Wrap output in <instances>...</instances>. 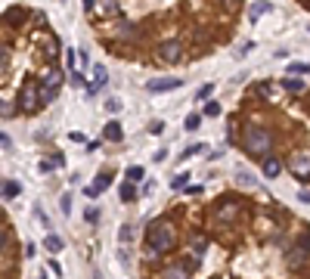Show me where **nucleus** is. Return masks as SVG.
Returning <instances> with one entry per match:
<instances>
[{"label":"nucleus","instance_id":"obj_9","mask_svg":"<svg viewBox=\"0 0 310 279\" xmlns=\"http://www.w3.org/2000/svg\"><path fill=\"white\" fill-rule=\"evenodd\" d=\"M180 87H183V78H155V81H149L152 93H168V90H180Z\"/></svg>","mask_w":310,"mask_h":279},{"label":"nucleus","instance_id":"obj_25","mask_svg":"<svg viewBox=\"0 0 310 279\" xmlns=\"http://www.w3.org/2000/svg\"><path fill=\"white\" fill-rule=\"evenodd\" d=\"M198 124H202V115H198V112L186 115V130H198Z\"/></svg>","mask_w":310,"mask_h":279},{"label":"nucleus","instance_id":"obj_33","mask_svg":"<svg viewBox=\"0 0 310 279\" xmlns=\"http://www.w3.org/2000/svg\"><path fill=\"white\" fill-rule=\"evenodd\" d=\"M0 112H4V118H10V115H13V112H16V106H13V103L7 100V103H4V109H0Z\"/></svg>","mask_w":310,"mask_h":279},{"label":"nucleus","instance_id":"obj_24","mask_svg":"<svg viewBox=\"0 0 310 279\" xmlns=\"http://www.w3.org/2000/svg\"><path fill=\"white\" fill-rule=\"evenodd\" d=\"M137 199V186L134 183H124L121 186V202H134Z\"/></svg>","mask_w":310,"mask_h":279},{"label":"nucleus","instance_id":"obj_28","mask_svg":"<svg viewBox=\"0 0 310 279\" xmlns=\"http://www.w3.org/2000/svg\"><path fill=\"white\" fill-rule=\"evenodd\" d=\"M202 112H205L208 118H217V115H221V106H217V103H205V109H202Z\"/></svg>","mask_w":310,"mask_h":279},{"label":"nucleus","instance_id":"obj_29","mask_svg":"<svg viewBox=\"0 0 310 279\" xmlns=\"http://www.w3.org/2000/svg\"><path fill=\"white\" fill-rule=\"evenodd\" d=\"M198 152H205V146H202V143H195V146H186V149H183V158H189V155H198Z\"/></svg>","mask_w":310,"mask_h":279},{"label":"nucleus","instance_id":"obj_18","mask_svg":"<svg viewBox=\"0 0 310 279\" xmlns=\"http://www.w3.org/2000/svg\"><path fill=\"white\" fill-rule=\"evenodd\" d=\"M106 186H109V174H99L93 186H87V196H90V199H96V196H99V193L106 190Z\"/></svg>","mask_w":310,"mask_h":279},{"label":"nucleus","instance_id":"obj_11","mask_svg":"<svg viewBox=\"0 0 310 279\" xmlns=\"http://www.w3.org/2000/svg\"><path fill=\"white\" fill-rule=\"evenodd\" d=\"M161 279H189V267L186 264H171V267H165L158 273Z\"/></svg>","mask_w":310,"mask_h":279},{"label":"nucleus","instance_id":"obj_4","mask_svg":"<svg viewBox=\"0 0 310 279\" xmlns=\"http://www.w3.org/2000/svg\"><path fill=\"white\" fill-rule=\"evenodd\" d=\"M307 260H310V236H301V239L295 242V248L285 254V267H288V270H301Z\"/></svg>","mask_w":310,"mask_h":279},{"label":"nucleus","instance_id":"obj_1","mask_svg":"<svg viewBox=\"0 0 310 279\" xmlns=\"http://www.w3.org/2000/svg\"><path fill=\"white\" fill-rule=\"evenodd\" d=\"M174 245H177V230L168 220H152L149 233H146V254L149 257L168 254V251H174Z\"/></svg>","mask_w":310,"mask_h":279},{"label":"nucleus","instance_id":"obj_32","mask_svg":"<svg viewBox=\"0 0 310 279\" xmlns=\"http://www.w3.org/2000/svg\"><path fill=\"white\" fill-rule=\"evenodd\" d=\"M186 177H189V174H174L171 186H174V190H180V186H186Z\"/></svg>","mask_w":310,"mask_h":279},{"label":"nucleus","instance_id":"obj_22","mask_svg":"<svg viewBox=\"0 0 310 279\" xmlns=\"http://www.w3.org/2000/svg\"><path fill=\"white\" fill-rule=\"evenodd\" d=\"M127 183H140L143 177H146V167H140V164H134V167H127Z\"/></svg>","mask_w":310,"mask_h":279},{"label":"nucleus","instance_id":"obj_19","mask_svg":"<svg viewBox=\"0 0 310 279\" xmlns=\"http://www.w3.org/2000/svg\"><path fill=\"white\" fill-rule=\"evenodd\" d=\"M44 248H47L50 254H59V251H62V239H59V236H53V233H50V236L44 239Z\"/></svg>","mask_w":310,"mask_h":279},{"label":"nucleus","instance_id":"obj_27","mask_svg":"<svg viewBox=\"0 0 310 279\" xmlns=\"http://www.w3.org/2000/svg\"><path fill=\"white\" fill-rule=\"evenodd\" d=\"M304 71H310L307 62H291V65H288V74H304Z\"/></svg>","mask_w":310,"mask_h":279},{"label":"nucleus","instance_id":"obj_8","mask_svg":"<svg viewBox=\"0 0 310 279\" xmlns=\"http://www.w3.org/2000/svg\"><path fill=\"white\" fill-rule=\"evenodd\" d=\"M180 53H183L180 41H165V44H158V59H161V62H177Z\"/></svg>","mask_w":310,"mask_h":279},{"label":"nucleus","instance_id":"obj_16","mask_svg":"<svg viewBox=\"0 0 310 279\" xmlns=\"http://www.w3.org/2000/svg\"><path fill=\"white\" fill-rule=\"evenodd\" d=\"M44 56H47V59H56V56H59V41L53 34H44Z\"/></svg>","mask_w":310,"mask_h":279},{"label":"nucleus","instance_id":"obj_7","mask_svg":"<svg viewBox=\"0 0 310 279\" xmlns=\"http://www.w3.org/2000/svg\"><path fill=\"white\" fill-rule=\"evenodd\" d=\"M236 214H239V202H224V205H217L214 208V220L217 223H230V220H236Z\"/></svg>","mask_w":310,"mask_h":279},{"label":"nucleus","instance_id":"obj_35","mask_svg":"<svg viewBox=\"0 0 310 279\" xmlns=\"http://www.w3.org/2000/svg\"><path fill=\"white\" fill-rule=\"evenodd\" d=\"M84 217H87V220H90V223H93V220H96V217H99V211H96V208H90V211H87V214H84Z\"/></svg>","mask_w":310,"mask_h":279},{"label":"nucleus","instance_id":"obj_20","mask_svg":"<svg viewBox=\"0 0 310 279\" xmlns=\"http://www.w3.org/2000/svg\"><path fill=\"white\" fill-rule=\"evenodd\" d=\"M19 193H22V186L16 183V180H7V183H4V199H7V202H13Z\"/></svg>","mask_w":310,"mask_h":279},{"label":"nucleus","instance_id":"obj_17","mask_svg":"<svg viewBox=\"0 0 310 279\" xmlns=\"http://www.w3.org/2000/svg\"><path fill=\"white\" fill-rule=\"evenodd\" d=\"M261 167H264V177H279V171H282V161L270 155V158H264V164H261Z\"/></svg>","mask_w":310,"mask_h":279},{"label":"nucleus","instance_id":"obj_6","mask_svg":"<svg viewBox=\"0 0 310 279\" xmlns=\"http://www.w3.org/2000/svg\"><path fill=\"white\" fill-rule=\"evenodd\" d=\"M84 13H90V16H121V7L118 4H99V0H87L84 4Z\"/></svg>","mask_w":310,"mask_h":279},{"label":"nucleus","instance_id":"obj_36","mask_svg":"<svg viewBox=\"0 0 310 279\" xmlns=\"http://www.w3.org/2000/svg\"><path fill=\"white\" fill-rule=\"evenodd\" d=\"M298 199H301V202H307V205H310V190H301V193H298Z\"/></svg>","mask_w":310,"mask_h":279},{"label":"nucleus","instance_id":"obj_15","mask_svg":"<svg viewBox=\"0 0 310 279\" xmlns=\"http://www.w3.org/2000/svg\"><path fill=\"white\" fill-rule=\"evenodd\" d=\"M134 34H137V31H134V25H131V22H118V25H115V31H112L115 41H131Z\"/></svg>","mask_w":310,"mask_h":279},{"label":"nucleus","instance_id":"obj_2","mask_svg":"<svg viewBox=\"0 0 310 279\" xmlns=\"http://www.w3.org/2000/svg\"><path fill=\"white\" fill-rule=\"evenodd\" d=\"M242 146H245V152H251L254 158H270V149H273V137H270V130L267 127H258V124H248L242 130Z\"/></svg>","mask_w":310,"mask_h":279},{"label":"nucleus","instance_id":"obj_14","mask_svg":"<svg viewBox=\"0 0 310 279\" xmlns=\"http://www.w3.org/2000/svg\"><path fill=\"white\" fill-rule=\"evenodd\" d=\"M106 81H109V71H106V65H96V68H93V84L87 87V93H96V90H99Z\"/></svg>","mask_w":310,"mask_h":279},{"label":"nucleus","instance_id":"obj_13","mask_svg":"<svg viewBox=\"0 0 310 279\" xmlns=\"http://www.w3.org/2000/svg\"><path fill=\"white\" fill-rule=\"evenodd\" d=\"M28 19V13L22 10V7H13V10H4V22L7 25H22Z\"/></svg>","mask_w":310,"mask_h":279},{"label":"nucleus","instance_id":"obj_26","mask_svg":"<svg viewBox=\"0 0 310 279\" xmlns=\"http://www.w3.org/2000/svg\"><path fill=\"white\" fill-rule=\"evenodd\" d=\"M267 10H270V4H254V7L248 10V16H251V19H258V16H264Z\"/></svg>","mask_w":310,"mask_h":279},{"label":"nucleus","instance_id":"obj_31","mask_svg":"<svg viewBox=\"0 0 310 279\" xmlns=\"http://www.w3.org/2000/svg\"><path fill=\"white\" fill-rule=\"evenodd\" d=\"M211 90H214L211 84H202V87H198V93H195V100H208V97H211Z\"/></svg>","mask_w":310,"mask_h":279},{"label":"nucleus","instance_id":"obj_30","mask_svg":"<svg viewBox=\"0 0 310 279\" xmlns=\"http://www.w3.org/2000/svg\"><path fill=\"white\" fill-rule=\"evenodd\" d=\"M106 109H109V115H115V112H121V100H106Z\"/></svg>","mask_w":310,"mask_h":279},{"label":"nucleus","instance_id":"obj_3","mask_svg":"<svg viewBox=\"0 0 310 279\" xmlns=\"http://www.w3.org/2000/svg\"><path fill=\"white\" fill-rule=\"evenodd\" d=\"M38 100H41V81L28 78V81L22 84V90H19V100H16V103H19V109H22V112H34V109L41 106Z\"/></svg>","mask_w":310,"mask_h":279},{"label":"nucleus","instance_id":"obj_5","mask_svg":"<svg viewBox=\"0 0 310 279\" xmlns=\"http://www.w3.org/2000/svg\"><path fill=\"white\" fill-rule=\"evenodd\" d=\"M59 84H62V71H59V68H50V71L44 74V78H41V106L56 100Z\"/></svg>","mask_w":310,"mask_h":279},{"label":"nucleus","instance_id":"obj_10","mask_svg":"<svg viewBox=\"0 0 310 279\" xmlns=\"http://www.w3.org/2000/svg\"><path fill=\"white\" fill-rule=\"evenodd\" d=\"M288 167L295 171V177H304V174H310V158L304 152H295V155L288 158Z\"/></svg>","mask_w":310,"mask_h":279},{"label":"nucleus","instance_id":"obj_34","mask_svg":"<svg viewBox=\"0 0 310 279\" xmlns=\"http://www.w3.org/2000/svg\"><path fill=\"white\" fill-rule=\"evenodd\" d=\"M149 130H152V134H161V130H165V124H161V121H152Z\"/></svg>","mask_w":310,"mask_h":279},{"label":"nucleus","instance_id":"obj_12","mask_svg":"<svg viewBox=\"0 0 310 279\" xmlns=\"http://www.w3.org/2000/svg\"><path fill=\"white\" fill-rule=\"evenodd\" d=\"M102 137H106L109 143H121V140H124V130H121V124L112 118V121H109V124L102 127Z\"/></svg>","mask_w":310,"mask_h":279},{"label":"nucleus","instance_id":"obj_23","mask_svg":"<svg viewBox=\"0 0 310 279\" xmlns=\"http://www.w3.org/2000/svg\"><path fill=\"white\" fill-rule=\"evenodd\" d=\"M282 87L288 93H304V81H298V78H282Z\"/></svg>","mask_w":310,"mask_h":279},{"label":"nucleus","instance_id":"obj_21","mask_svg":"<svg viewBox=\"0 0 310 279\" xmlns=\"http://www.w3.org/2000/svg\"><path fill=\"white\" fill-rule=\"evenodd\" d=\"M236 183H239L242 190H254V186H258V180H254L248 171H239V174H236Z\"/></svg>","mask_w":310,"mask_h":279}]
</instances>
